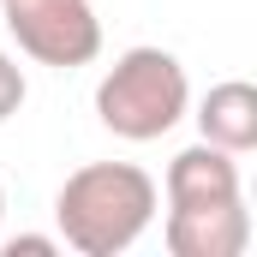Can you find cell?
<instances>
[{
	"label": "cell",
	"instance_id": "8992f818",
	"mask_svg": "<svg viewBox=\"0 0 257 257\" xmlns=\"http://www.w3.org/2000/svg\"><path fill=\"white\" fill-rule=\"evenodd\" d=\"M197 138L227 150V156H245L257 150V90L245 78H227V84H209V96L197 102Z\"/></svg>",
	"mask_w": 257,
	"mask_h": 257
},
{
	"label": "cell",
	"instance_id": "5b68a950",
	"mask_svg": "<svg viewBox=\"0 0 257 257\" xmlns=\"http://www.w3.org/2000/svg\"><path fill=\"white\" fill-rule=\"evenodd\" d=\"M162 192H168V209L245 197V186H239V156H227V150H215V144H203V138H197L192 150H180V156L168 162Z\"/></svg>",
	"mask_w": 257,
	"mask_h": 257
},
{
	"label": "cell",
	"instance_id": "52a82bcc",
	"mask_svg": "<svg viewBox=\"0 0 257 257\" xmlns=\"http://www.w3.org/2000/svg\"><path fill=\"white\" fill-rule=\"evenodd\" d=\"M24 96H30V84H24V66L12 60V54H0V126L24 108Z\"/></svg>",
	"mask_w": 257,
	"mask_h": 257
},
{
	"label": "cell",
	"instance_id": "ba28073f",
	"mask_svg": "<svg viewBox=\"0 0 257 257\" xmlns=\"http://www.w3.org/2000/svg\"><path fill=\"white\" fill-rule=\"evenodd\" d=\"M60 251V239H48V233H18V239H6V257H54Z\"/></svg>",
	"mask_w": 257,
	"mask_h": 257
},
{
	"label": "cell",
	"instance_id": "7a4b0ae2",
	"mask_svg": "<svg viewBox=\"0 0 257 257\" xmlns=\"http://www.w3.org/2000/svg\"><path fill=\"white\" fill-rule=\"evenodd\" d=\"M192 108V84H186V66L174 60L168 48H126L120 60L102 72L96 84V120L126 138V144H156L186 120Z\"/></svg>",
	"mask_w": 257,
	"mask_h": 257
},
{
	"label": "cell",
	"instance_id": "277c9868",
	"mask_svg": "<svg viewBox=\"0 0 257 257\" xmlns=\"http://www.w3.org/2000/svg\"><path fill=\"white\" fill-rule=\"evenodd\" d=\"M162 239H168V251H174V257H245V245H251V215H245V197L168 209Z\"/></svg>",
	"mask_w": 257,
	"mask_h": 257
},
{
	"label": "cell",
	"instance_id": "9c48e42d",
	"mask_svg": "<svg viewBox=\"0 0 257 257\" xmlns=\"http://www.w3.org/2000/svg\"><path fill=\"white\" fill-rule=\"evenodd\" d=\"M0 215H6V186H0Z\"/></svg>",
	"mask_w": 257,
	"mask_h": 257
},
{
	"label": "cell",
	"instance_id": "3957f363",
	"mask_svg": "<svg viewBox=\"0 0 257 257\" xmlns=\"http://www.w3.org/2000/svg\"><path fill=\"white\" fill-rule=\"evenodd\" d=\"M0 18L36 66L72 72L102 54V18L90 0H0Z\"/></svg>",
	"mask_w": 257,
	"mask_h": 257
},
{
	"label": "cell",
	"instance_id": "6da1fadb",
	"mask_svg": "<svg viewBox=\"0 0 257 257\" xmlns=\"http://www.w3.org/2000/svg\"><path fill=\"white\" fill-rule=\"evenodd\" d=\"M156 203L162 192L138 162H84L54 192L60 245H72L78 257H120L156 221Z\"/></svg>",
	"mask_w": 257,
	"mask_h": 257
}]
</instances>
